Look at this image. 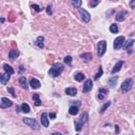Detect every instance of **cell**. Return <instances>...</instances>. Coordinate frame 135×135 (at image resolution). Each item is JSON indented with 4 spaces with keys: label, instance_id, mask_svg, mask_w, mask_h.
I'll return each mask as SVG.
<instances>
[{
    "label": "cell",
    "instance_id": "6da1fadb",
    "mask_svg": "<svg viewBox=\"0 0 135 135\" xmlns=\"http://www.w3.org/2000/svg\"><path fill=\"white\" fill-rule=\"evenodd\" d=\"M63 69H65V67H63L62 63L60 62H55L54 65H53V67L50 69L49 71V75L52 76V77H58L60 74L62 73Z\"/></svg>",
    "mask_w": 135,
    "mask_h": 135
},
{
    "label": "cell",
    "instance_id": "7a4b0ae2",
    "mask_svg": "<svg viewBox=\"0 0 135 135\" xmlns=\"http://www.w3.org/2000/svg\"><path fill=\"white\" fill-rule=\"evenodd\" d=\"M22 122L26 123V125L30 126L32 129H34V130H39V129H40L39 123L36 122V119H35V118H23Z\"/></svg>",
    "mask_w": 135,
    "mask_h": 135
},
{
    "label": "cell",
    "instance_id": "3957f363",
    "mask_svg": "<svg viewBox=\"0 0 135 135\" xmlns=\"http://www.w3.org/2000/svg\"><path fill=\"white\" fill-rule=\"evenodd\" d=\"M106 50H107V41L106 40L99 41L98 44H97V55H98V57L104 56V54L106 53Z\"/></svg>",
    "mask_w": 135,
    "mask_h": 135
},
{
    "label": "cell",
    "instance_id": "277c9868",
    "mask_svg": "<svg viewBox=\"0 0 135 135\" xmlns=\"http://www.w3.org/2000/svg\"><path fill=\"white\" fill-rule=\"evenodd\" d=\"M133 87V79L132 78H127V79L122 83V92H129Z\"/></svg>",
    "mask_w": 135,
    "mask_h": 135
},
{
    "label": "cell",
    "instance_id": "5b68a950",
    "mask_svg": "<svg viewBox=\"0 0 135 135\" xmlns=\"http://www.w3.org/2000/svg\"><path fill=\"white\" fill-rule=\"evenodd\" d=\"M126 42V39L123 36H119L117 37L115 40H114V44H113V47H114V50H119L122 47H123V43Z\"/></svg>",
    "mask_w": 135,
    "mask_h": 135
},
{
    "label": "cell",
    "instance_id": "8992f818",
    "mask_svg": "<svg viewBox=\"0 0 135 135\" xmlns=\"http://www.w3.org/2000/svg\"><path fill=\"white\" fill-rule=\"evenodd\" d=\"M78 11H79V14H80L81 19H82L84 22H89V21L91 20V15L89 14V12H87L86 10L80 9V8H78Z\"/></svg>",
    "mask_w": 135,
    "mask_h": 135
},
{
    "label": "cell",
    "instance_id": "52a82bcc",
    "mask_svg": "<svg viewBox=\"0 0 135 135\" xmlns=\"http://www.w3.org/2000/svg\"><path fill=\"white\" fill-rule=\"evenodd\" d=\"M128 15H129V13H128V12H126V11H122V12H119V13L116 14L115 20L118 21V22H122V21L126 20V18L128 17Z\"/></svg>",
    "mask_w": 135,
    "mask_h": 135
},
{
    "label": "cell",
    "instance_id": "ba28073f",
    "mask_svg": "<svg viewBox=\"0 0 135 135\" xmlns=\"http://www.w3.org/2000/svg\"><path fill=\"white\" fill-rule=\"evenodd\" d=\"M13 105V101L10 100L9 98H5V97H2L1 98V101H0V107L2 109H5V108H9V107H12Z\"/></svg>",
    "mask_w": 135,
    "mask_h": 135
},
{
    "label": "cell",
    "instance_id": "9c48e42d",
    "mask_svg": "<svg viewBox=\"0 0 135 135\" xmlns=\"http://www.w3.org/2000/svg\"><path fill=\"white\" fill-rule=\"evenodd\" d=\"M92 89H93V81H92L91 79H88L86 82H84L82 92H83V93H88V92H90Z\"/></svg>",
    "mask_w": 135,
    "mask_h": 135
},
{
    "label": "cell",
    "instance_id": "30bf717a",
    "mask_svg": "<svg viewBox=\"0 0 135 135\" xmlns=\"http://www.w3.org/2000/svg\"><path fill=\"white\" fill-rule=\"evenodd\" d=\"M10 78H11V74L6 73L4 71V73H2L1 76H0V82H1V84L4 86V84H6V82L10 80Z\"/></svg>",
    "mask_w": 135,
    "mask_h": 135
},
{
    "label": "cell",
    "instance_id": "8fae6325",
    "mask_svg": "<svg viewBox=\"0 0 135 135\" xmlns=\"http://www.w3.org/2000/svg\"><path fill=\"white\" fill-rule=\"evenodd\" d=\"M41 125L42 127H45V128L49 127V116H48V113L45 112L41 114Z\"/></svg>",
    "mask_w": 135,
    "mask_h": 135
},
{
    "label": "cell",
    "instance_id": "7c38bea8",
    "mask_svg": "<svg viewBox=\"0 0 135 135\" xmlns=\"http://www.w3.org/2000/svg\"><path fill=\"white\" fill-rule=\"evenodd\" d=\"M122 65H123V62L122 61V60H119V61H117L116 63H115V66H114V68L111 70V73L112 74H115V73H117L118 71L122 69Z\"/></svg>",
    "mask_w": 135,
    "mask_h": 135
},
{
    "label": "cell",
    "instance_id": "4fadbf2b",
    "mask_svg": "<svg viewBox=\"0 0 135 135\" xmlns=\"http://www.w3.org/2000/svg\"><path fill=\"white\" fill-rule=\"evenodd\" d=\"M30 84H31V87L33 88V89H39L41 87V83H40V81H39L38 79H36V78H33V79H31L30 81Z\"/></svg>",
    "mask_w": 135,
    "mask_h": 135
},
{
    "label": "cell",
    "instance_id": "5bb4252c",
    "mask_svg": "<svg viewBox=\"0 0 135 135\" xmlns=\"http://www.w3.org/2000/svg\"><path fill=\"white\" fill-rule=\"evenodd\" d=\"M19 84H20V87L22 88V89H27L29 88V84H27V78L24 77V76H21L19 78Z\"/></svg>",
    "mask_w": 135,
    "mask_h": 135
},
{
    "label": "cell",
    "instance_id": "9a60e30c",
    "mask_svg": "<svg viewBox=\"0 0 135 135\" xmlns=\"http://www.w3.org/2000/svg\"><path fill=\"white\" fill-rule=\"evenodd\" d=\"M19 56V51L18 50H12V51H10V53H9V57H10V59H12V60H15V59H17V57Z\"/></svg>",
    "mask_w": 135,
    "mask_h": 135
},
{
    "label": "cell",
    "instance_id": "2e32d148",
    "mask_svg": "<svg viewBox=\"0 0 135 135\" xmlns=\"http://www.w3.org/2000/svg\"><path fill=\"white\" fill-rule=\"evenodd\" d=\"M107 93H108V90L107 89H104V88H101V89H99V91H98V98L99 99H105V97L107 96Z\"/></svg>",
    "mask_w": 135,
    "mask_h": 135
},
{
    "label": "cell",
    "instance_id": "e0dca14e",
    "mask_svg": "<svg viewBox=\"0 0 135 135\" xmlns=\"http://www.w3.org/2000/svg\"><path fill=\"white\" fill-rule=\"evenodd\" d=\"M66 94L69 95V96H75L77 94V90L75 88H68L66 89Z\"/></svg>",
    "mask_w": 135,
    "mask_h": 135
},
{
    "label": "cell",
    "instance_id": "ac0fdd59",
    "mask_svg": "<svg viewBox=\"0 0 135 135\" xmlns=\"http://www.w3.org/2000/svg\"><path fill=\"white\" fill-rule=\"evenodd\" d=\"M43 41H44V38L42 37V36H39V37L36 39V42H35V44H36L38 48L42 49V48L44 47V43H43Z\"/></svg>",
    "mask_w": 135,
    "mask_h": 135
},
{
    "label": "cell",
    "instance_id": "d6986e66",
    "mask_svg": "<svg viewBox=\"0 0 135 135\" xmlns=\"http://www.w3.org/2000/svg\"><path fill=\"white\" fill-rule=\"evenodd\" d=\"M80 58L82 59L83 61L89 62V61H91V59H92V54L91 53H84V54L80 55Z\"/></svg>",
    "mask_w": 135,
    "mask_h": 135
},
{
    "label": "cell",
    "instance_id": "ffe728a7",
    "mask_svg": "<svg viewBox=\"0 0 135 135\" xmlns=\"http://www.w3.org/2000/svg\"><path fill=\"white\" fill-rule=\"evenodd\" d=\"M33 100H34V104L36 107H39L41 106V100H40V96H39L38 93H35L33 95Z\"/></svg>",
    "mask_w": 135,
    "mask_h": 135
},
{
    "label": "cell",
    "instance_id": "44dd1931",
    "mask_svg": "<svg viewBox=\"0 0 135 135\" xmlns=\"http://www.w3.org/2000/svg\"><path fill=\"white\" fill-rule=\"evenodd\" d=\"M78 111H79V110H78V107L77 106H71L70 107V109H69V113L71 115H77L78 114Z\"/></svg>",
    "mask_w": 135,
    "mask_h": 135
},
{
    "label": "cell",
    "instance_id": "7402d4cb",
    "mask_svg": "<svg viewBox=\"0 0 135 135\" xmlns=\"http://www.w3.org/2000/svg\"><path fill=\"white\" fill-rule=\"evenodd\" d=\"M3 70H4L6 73L11 74V75H13V74H14V70H13V68L11 67L10 65H8V63H4V65H3Z\"/></svg>",
    "mask_w": 135,
    "mask_h": 135
},
{
    "label": "cell",
    "instance_id": "603a6c76",
    "mask_svg": "<svg viewBox=\"0 0 135 135\" xmlns=\"http://www.w3.org/2000/svg\"><path fill=\"white\" fill-rule=\"evenodd\" d=\"M21 110H22L23 113H30V111H31L30 106L27 104H26V102H23V104L21 105Z\"/></svg>",
    "mask_w": 135,
    "mask_h": 135
},
{
    "label": "cell",
    "instance_id": "cb8c5ba5",
    "mask_svg": "<svg viewBox=\"0 0 135 135\" xmlns=\"http://www.w3.org/2000/svg\"><path fill=\"white\" fill-rule=\"evenodd\" d=\"M110 32L113 34H116V33H118V26H117L116 23H113L110 26Z\"/></svg>",
    "mask_w": 135,
    "mask_h": 135
},
{
    "label": "cell",
    "instance_id": "d4e9b609",
    "mask_svg": "<svg viewBox=\"0 0 135 135\" xmlns=\"http://www.w3.org/2000/svg\"><path fill=\"white\" fill-rule=\"evenodd\" d=\"M134 44V40L133 39H130V40H128L127 42H125L123 43V48H125V50H128V49H130L132 45Z\"/></svg>",
    "mask_w": 135,
    "mask_h": 135
},
{
    "label": "cell",
    "instance_id": "484cf974",
    "mask_svg": "<svg viewBox=\"0 0 135 135\" xmlns=\"http://www.w3.org/2000/svg\"><path fill=\"white\" fill-rule=\"evenodd\" d=\"M102 73H104V70H102V67L100 66V67L98 68V72L96 73V75H95V80L99 79V78H100V76L102 75Z\"/></svg>",
    "mask_w": 135,
    "mask_h": 135
},
{
    "label": "cell",
    "instance_id": "4316f807",
    "mask_svg": "<svg viewBox=\"0 0 135 135\" xmlns=\"http://www.w3.org/2000/svg\"><path fill=\"white\" fill-rule=\"evenodd\" d=\"M74 78H75L76 81H82V80L84 79V75H83L82 73H77Z\"/></svg>",
    "mask_w": 135,
    "mask_h": 135
},
{
    "label": "cell",
    "instance_id": "83f0119b",
    "mask_svg": "<svg viewBox=\"0 0 135 135\" xmlns=\"http://www.w3.org/2000/svg\"><path fill=\"white\" fill-rule=\"evenodd\" d=\"M116 81H117V77L116 76H114V77H111L109 79V84L111 86L112 88L113 87H115V84H116Z\"/></svg>",
    "mask_w": 135,
    "mask_h": 135
},
{
    "label": "cell",
    "instance_id": "f1b7e54d",
    "mask_svg": "<svg viewBox=\"0 0 135 135\" xmlns=\"http://www.w3.org/2000/svg\"><path fill=\"white\" fill-rule=\"evenodd\" d=\"M71 2L73 3V5L75 6V8H80L81 3H82V1H81V0H71Z\"/></svg>",
    "mask_w": 135,
    "mask_h": 135
},
{
    "label": "cell",
    "instance_id": "f546056e",
    "mask_svg": "<svg viewBox=\"0 0 135 135\" xmlns=\"http://www.w3.org/2000/svg\"><path fill=\"white\" fill-rule=\"evenodd\" d=\"M110 105H111V101H107L106 104L101 107V109H100V113H104V112L106 111V110H107V109H108L109 107H110Z\"/></svg>",
    "mask_w": 135,
    "mask_h": 135
},
{
    "label": "cell",
    "instance_id": "4dcf8cb0",
    "mask_svg": "<svg viewBox=\"0 0 135 135\" xmlns=\"http://www.w3.org/2000/svg\"><path fill=\"white\" fill-rule=\"evenodd\" d=\"M81 127H82V122H75V130L77 131V132H79V131L81 130Z\"/></svg>",
    "mask_w": 135,
    "mask_h": 135
},
{
    "label": "cell",
    "instance_id": "1f68e13d",
    "mask_svg": "<svg viewBox=\"0 0 135 135\" xmlns=\"http://www.w3.org/2000/svg\"><path fill=\"white\" fill-rule=\"evenodd\" d=\"M88 116H89V115H88V113H87V112H86V113H83L82 116H81L80 122H82V123H83V122H88Z\"/></svg>",
    "mask_w": 135,
    "mask_h": 135
},
{
    "label": "cell",
    "instance_id": "d6a6232c",
    "mask_svg": "<svg viewBox=\"0 0 135 135\" xmlns=\"http://www.w3.org/2000/svg\"><path fill=\"white\" fill-rule=\"evenodd\" d=\"M71 62H72V57H71V56H66L65 57V63H67V65H71Z\"/></svg>",
    "mask_w": 135,
    "mask_h": 135
},
{
    "label": "cell",
    "instance_id": "836d02e7",
    "mask_svg": "<svg viewBox=\"0 0 135 135\" xmlns=\"http://www.w3.org/2000/svg\"><path fill=\"white\" fill-rule=\"evenodd\" d=\"M32 9H34V11H36V12H41L42 11V9L38 4H33L32 5Z\"/></svg>",
    "mask_w": 135,
    "mask_h": 135
},
{
    "label": "cell",
    "instance_id": "e575fe53",
    "mask_svg": "<svg viewBox=\"0 0 135 135\" xmlns=\"http://www.w3.org/2000/svg\"><path fill=\"white\" fill-rule=\"evenodd\" d=\"M99 2H100V0H92V1H91V6H92V8H95V6L98 5Z\"/></svg>",
    "mask_w": 135,
    "mask_h": 135
},
{
    "label": "cell",
    "instance_id": "d590c367",
    "mask_svg": "<svg viewBox=\"0 0 135 135\" xmlns=\"http://www.w3.org/2000/svg\"><path fill=\"white\" fill-rule=\"evenodd\" d=\"M9 92L11 94H12L13 97H16V94H15V90H14V88H9Z\"/></svg>",
    "mask_w": 135,
    "mask_h": 135
},
{
    "label": "cell",
    "instance_id": "8d00e7d4",
    "mask_svg": "<svg viewBox=\"0 0 135 135\" xmlns=\"http://www.w3.org/2000/svg\"><path fill=\"white\" fill-rule=\"evenodd\" d=\"M47 14H48V15H51V14H52V6H51V5H48V8H47Z\"/></svg>",
    "mask_w": 135,
    "mask_h": 135
},
{
    "label": "cell",
    "instance_id": "74e56055",
    "mask_svg": "<svg viewBox=\"0 0 135 135\" xmlns=\"http://www.w3.org/2000/svg\"><path fill=\"white\" fill-rule=\"evenodd\" d=\"M71 104H72L73 106H77V107H79V106L81 105V102L77 100V101H71Z\"/></svg>",
    "mask_w": 135,
    "mask_h": 135
},
{
    "label": "cell",
    "instance_id": "f35d334b",
    "mask_svg": "<svg viewBox=\"0 0 135 135\" xmlns=\"http://www.w3.org/2000/svg\"><path fill=\"white\" fill-rule=\"evenodd\" d=\"M49 117H50V118H51V119H55V117H56V114H55V113H50Z\"/></svg>",
    "mask_w": 135,
    "mask_h": 135
},
{
    "label": "cell",
    "instance_id": "ab89813d",
    "mask_svg": "<svg viewBox=\"0 0 135 135\" xmlns=\"http://www.w3.org/2000/svg\"><path fill=\"white\" fill-rule=\"evenodd\" d=\"M130 6L131 8H135V0H131V2H130Z\"/></svg>",
    "mask_w": 135,
    "mask_h": 135
},
{
    "label": "cell",
    "instance_id": "60d3db41",
    "mask_svg": "<svg viewBox=\"0 0 135 135\" xmlns=\"http://www.w3.org/2000/svg\"><path fill=\"white\" fill-rule=\"evenodd\" d=\"M115 133H119V128H118V126H115Z\"/></svg>",
    "mask_w": 135,
    "mask_h": 135
},
{
    "label": "cell",
    "instance_id": "b9f144b4",
    "mask_svg": "<svg viewBox=\"0 0 135 135\" xmlns=\"http://www.w3.org/2000/svg\"><path fill=\"white\" fill-rule=\"evenodd\" d=\"M16 111H17V113H19V112H21V111H22V110H21V108H20V107H17Z\"/></svg>",
    "mask_w": 135,
    "mask_h": 135
},
{
    "label": "cell",
    "instance_id": "7bdbcfd3",
    "mask_svg": "<svg viewBox=\"0 0 135 135\" xmlns=\"http://www.w3.org/2000/svg\"><path fill=\"white\" fill-rule=\"evenodd\" d=\"M19 68H20V69H19V71H20V73H22V72H23V70H24V69H23V66H20Z\"/></svg>",
    "mask_w": 135,
    "mask_h": 135
}]
</instances>
